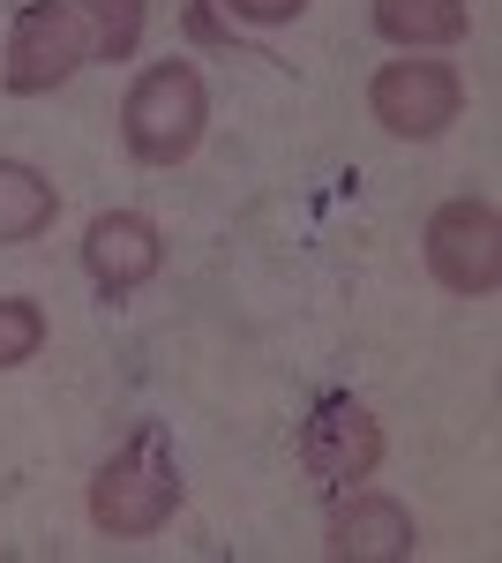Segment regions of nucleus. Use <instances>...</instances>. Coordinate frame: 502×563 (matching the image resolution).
<instances>
[{"instance_id":"10","label":"nucleus","mask_w":502,"mask_h":563,"mask_svg":"<svg viewBox=\"0 0 502 563\" xmlns=\"http://www.w3.org/2000/svg\"><path fill=\"white\" fill-rule=\"evenodd\" d=\"M465 0H376V31L405 53H427V45H458L465 38Z\"/></svg>"},{"instance_id":"13","label":"nucleus","mask_w":502,"mask_h":563,"mask_svg":"<svg viewBox=\"0 0 502 563\" xmlns=\"http://www.w3.org/2000/svg\"><path fill=\"white\" fill-rule=\"evenodd\" d=\"M233 15H248V23H293L308 0H225Z\"/></svg>"},{"instance_id":"3","label":"nucleus","mask_w":502,"mask_h":563,"mask_svg":"<svg viewBox=\"0 0 502 563\" xmlns=\"http://www.w3.org/2000/svg\"><path fill=\"white\" fill-rule=\"evenodd\" d=\"M83 60H98V15H90V0H31L8 23V68H0V84L15 90V98H38V90H60Z\"/></svg>"},{"instance_id":"9","label":"nucleus","mask_w":502,"mask_h":563,"mask_svg":"<svg viewBox=\"0 0 502 563\" xmlns=\"http://www.w3.org/2000/svg\"><path fill=\"white\" fill-rule=\"evenodd\" d=\"M60 211V196H53V180L38 166H23V158H0V249H23V241H38L45 225Z\"/></svg>"},{"instance_id":"4","label":"nucleus","mask_w":502,"mask_h":563,"mask_svg":"<svg viewBox=\"0 0 502 563\" xmlns=\"http://www.w3.org/2000/svg\"><path fill=\"white\" fill-rule=\"evenodd\" d=\"M427 271L450 294H495L502 278V218L480 196H450L427 218Z\"/></svg>"},{"instance_id":"12","label":"nucleus","mask_w":502,"mask_h":563,"mask_svg":"<svg viewBox=\"0 0 502 563\" xmlns=\"http://www.w3.org/2000/svg\"><path fill=\"white\" fill-rule=\"evenodd\" d=\"M98 15V60H127L143 38V0H90Z\"/></svg>"},{"instance_id":"7","label":"nucleus","mask_w":502,"mask_h":563,"mask_svg":"<svg viewBox=\"0 0 502 563\" xmlns=\"http://www.w3.org/2000/svg\"><path fill=\"white\" fill-rule=\"evenodd\" d=\"M166 263V241L143 211H98L83 225V271L98 278V294H135L150 286Z\"/></svg>"},{"instance_id":"6","label":"nucleus","mask_w":502,"mask_h":563,"mask_svg":"<svg viewBox=\"0 0 502 563\" xmlns=\"http://www.w3.org/2000/svg\"><path fill=\"white\" fill-rule=\"evenodd\" d=\"M458 106H465V84L443 60H382L376 84H368V113L390 135H413V143L443 135L458 121Z\"/></svg>"},{"instance_id":"5","label":"nucleus","mask_w":502,"mask_h":563,"mask_svg":"<svg viewBox=\"0 0 502 563\" xmlns=\"http://www.w3.org/2000/svg\"><path fill=\"white\" fill-rule=\"evenodd\" d=\"M300 466L315 488L345 496L353 481H368L382 466V421L360 406V398H323L300 429Z\"/></svg>"},{"instance_id":"11","label":"nucleus","mask_w":502,"mask_h":563,"mask_svg":"<svg viewBox=\"0 0 502 563\" xmlns=\"http://www.w3.org/2000/svg\"><path fill=\"white\" fill-rule=\"evenodd\" d=\"M45 346V308L23 294H0V368H23Z\"/></svg>"},{"instance_id":"1","label":"nucleus","mask_w":502,"mask_h":563,"mask_svg":"<svg viewBox=\"0 0 502 563\" xmlns=\"http://www.w3.org/2000/svg\"><path fill=\"white\" fill-rule=\"evenodd\" d=\"M172 511H180V459H172L166 429L143 421V429H127V443L90 481V526L113 533V541H143Z\"/></svg>"},{"instance_id":"8","label":"nucleus","mask_w":502,"mask_h":563,"mask_svg":"<svg viewBox=\"0 0 502 563\" xmlns=\"http://www.w3.org/2000/svg\"><path fill=\"white\" fill-rule=\"evenodd\" d=\"M337 563H405L413 556V511L398 496H353L331 519V541H323Z\"/></svg>"},{"instance_id":"2","label":"nucleus","mask_w":502,"mask_h":563,"mask_svg":"<svg viewBox=\"0 0 502 563\" xmlns=\"http://www.w3.org/2000/svg\"><path fill=\"white\" fill-rule=\"evenodd\" d=\"M203 121H210V90L188 60H158L143 68L135 90L121 98V135L143 166H180L196 143H203Z\"/></svg>"}]
</instances>
